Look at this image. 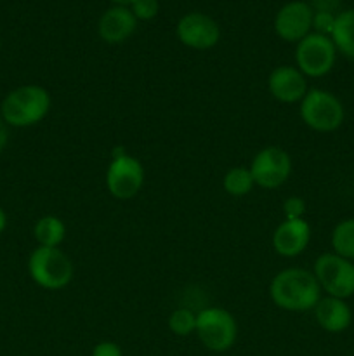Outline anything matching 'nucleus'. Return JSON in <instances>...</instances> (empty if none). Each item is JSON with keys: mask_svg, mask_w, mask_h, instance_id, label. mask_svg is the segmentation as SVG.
I'll use <instances>...</instances> for the list:
<instances>
[{"mask_svg": "<svg viewBox=\"0 0 354 356\" xmlns=\"http://www.w3.org/2000/svg\"><path fill=\"white\" fill-rule=\"evenodd\" d=\"M38 247H59L66 238V225L58 216H44L33 226Z\"/></svg>", "mask_w": 354, "mask_h": 356, "instance_id": "nucleus-16", "label": "nucleus"}, {"mask_svg": "<svg viewBox=\"0 0 354 356\" xmlns=\"http://www.w3.org/2000/svg\"><path fill=\"white\" fill-rule=\"evenodd\" d=\"M177 38L186 47L194 51H207L219 44L221 28L207 14L189 13L180 17L177 23Z\"/></svg>", "mask_w": 354, "mask_h": 356, "instance_id": "nucleus-10", "label": "nucleus"}, {"mask_svg": "<svg viewBox=\"0 0 354 356\" xmlns=\"http://www.w3.org/2000/svg\"><path fill=\"white\" fill-rule=\"evenodd\" d=\"M302 122L316 132H333L344 124V104L337 96L323 89H311L298 108Z\"/></svg>", "mask_w": 354, "mask_h": 356, "instance_id": "nucleus-4", "label": "nucleus"}, {"mask_svg": "<svg viewBox=\"0 0 354 356\" xmlns=\"http://www.w3.org/2000/svg\"><path fill=\"white\" fill-rule=\"evenodd\" d=\"M316 280L321 291L332 298H339L346 301L354 296V263L346 257L332 254H321L314 263Z\"/></svg>", "mask_w": 354, "mask_h": 356, "instance_id": "nucleus-8", "label": "nucleus"}, {"mask_svg": "<svg viewBox=\"0 0 354 356\" xmlns=\"http://www.w3.org/2000/svg\"><path fill=\"white\" fill-rule=\"evenodd\" d=\"M335 19L337 16L332 13H314V16H312V28H314V33L332 37Z\"/></svg>", "mask_w": 354, "mask_h": 356, "instance_id": "nucleus-22", "label": "nucleus"}, {"mask_svg": "<svg viewBox=\"0 0 354 356\" xmlns=\"http://www.w3.org/2000/svg\"><path fill=\"white\" fill-rule=\"evenodd\" d=\"M28 273L38 287L61 291L73 280L75 268L59 247H37L28 257Z\"/></svg>", "mask_w": 354, "mask_h": 356, "instance_id": "nucleus-3", "label": "nucleus"}, {"mask_svg": "<svg viewBox=\"0 0 354 356\" xmlns=\"http://www.w3.org/2000/svg\"><path fill=\"white\" fill-rule=\"evenodd\" d=\"M111 2L117 3V6H125V7H127V6H130V3L134 2V0H111Z\"/></svg>", "mask_w": 354, "mask_h": 356, "instance_id": "nucleus-28", "label": "nucleus"}, {"mask_svg": "<svg viewBox=\"0 0 354 356\" xmlns=\"http://www.w3.org/2000/svg\"><path fill=\"white\" fill-rule=\"evenodd\" d=\"M337 47L333 40L326 35L309 33L307 37L297 42L295 49V63L304 76L319 79L332 72L335 65Z\"/></svg>", "mask_w": 354, "mask_h": 356, "instance_id": "nucleus-7", "label": "nucleus"}, {"mask_svg": "<svg viewBox=\"0 0 354 356\" xmlns=\"http://www.w3.org/2000/svg\"><path fill=\"white\" fill-rule=\"evenodd\" d=\"M170 332L179 337H186L196 332V313L189 308H177L169 316Z\"/></svg>", "mask_w": 354, "mask_h": 356, "instance_id": "nucleus-20", "label": "nucleus"}, {"mask_svg": "<svg viewBox=\"0 0 354 356\" xmlns=\"http://www.w3.org/2000/svg\"><path fill=\"white\" fill-rule=\"evenodd\" d=\"M6 228H7V214H6V211L0 207V235L6 232Z\"/></svg>", "mask_w": 354, "mask_h": 356, "instance_id": "nucleus-27", "label": "nucleus"}, {"mask_svg": "<svg viewBox=\"0 0 354 356\" xmlns=\"http://www.w3.org/2000/svg\"><path fill=\"white\" fill-rule=\"evenodd\" d=\"M144 184V167L135 156L128 155L124 146L115 148L106 170V188L117 200H130Z\"/></svg>", "mask_w": 354, "mask_h": 356, "instance_id": "nucleus-5", "label": "nucleus"}, {"mask_svg": "<svg viewBox=\"0 0 354 356\" xmlns=\"http://www.w3.org/2000/svg\"><path fill=\"white\" fill-rule=\"evenodd\" d=\"M330 38L335 44L337 51L354 59V9L337 14L335 26Z\"/></svg>", "mask_w": 354, "mask_h": 356, "instance_id": "nucleus-17", "label": "nucleus"}, {"mask_svg": "<svg viewBox=\"0 0 354 356\" xmlns=\"http://www.w3.org/2000/svg\"><path fill=\"white\" fill-rule=\"evenodd\" d=\"M267 90L280 103H301L307 94V80L297 66H278L269 73Z\"/></svg>", "mask_w": 354, "mask_h": 356, "instance_id": "nucleus-12", "label": "nucleus"}, {"mask_svg": "<svg viewBox=\"0 0 354 356\" xmlns=\"http://www.w3.org/2000/svg\"><path fill=\"white\" fill-rule=\"evenodd\" d=\"M332 247L337 256L354 261V219L340 221L333 228Z\"/></svg>", "mask_w": 354, "mask_h": 356, "instance_id": "nucleus-19", "label": "nucleus"}, {"mask_svg": "<svg viewBox=\"0 0 354 356\" xmlns=\"http://www.w3.org/2000/svg\"><path fill=\"white\" fill-rule=\"evenodd\" d=\"M135 28H137V19L132 10L125 6H115L104 10L97 30H99V37L106 44H121L132 37Z\"/></svg>", "mask_w": 354, "mask_h": 356, "instance_id": "nucleus-14", "label": "nucleus"}, {"mask_svg": "<svg viewBox=\"0 0 354 356\" xmlns=\"http://www.w3.org/2000/svg\"><path fill=\"white\" fill-rule=\"evenodd\" d=\"M9 145V125L3 122L2 115H0V153L7 148Z\"/></svg>", "mask_w": 354, "mask_h": 356, "instance_id": "nucleus-26", "label": "nucleus"}, {"mask_svg": "<svg viewBox=\"0 0 354 356\" xmlns=\"http://www.w3.org/2000/svg\"><path fill=\"white\" fill-rule=\"evenodd\" d=\"M342 0H311V9L314 13H335Z\"/></svg>", "mask_w": 354, "mask_h": 356, "instance_id": "nucleus-25", "label": "nucleus"}, {"mask_svg": "<svg viewBox=\"0 0 354 356\" xmlns=\"http://www.w3.org/2000/svg\"><path fill=\"white\" fill-rule=\"evenodd\" d=\"M314 318L323 330L330 334L344 332L351 325L353 313L347 302L339 298H323L314 306Z\"/></svg>", "mask_w": 354, "mask_h": 356, "instance_id": "nucleus-15", "label": "nucleus"}, {"mask_svg": "<svg viewBox=\"0 0 354 356\" xmlns=\"http://www.w3.org/2000/svg\"><path fill=\"white\" fill-rule=\"evenodd\" d=\"M311 226L305 219H283L273 233V249L281 257H297L307 249Z\"/></svg>", "mask_w": 354, "mask_h": 356, "instance_id": "nucleus-13", "label": "nucleus"}, {"mask_svg": "<svg viewBox=\"0 0 354 356\" xmlns=\"http://www.w3.org/2000/svg\"><path fill=\"white\" fill-rule=\"evenodd\" d=\"M52 106V97L45 87L26 83L12 89L0 103V115L9 127H31L44 120Z\"/></svg>", "mask_w": 354, "mask_h": 356, "instance_id": "nucleus-2", "label": "nucleus"}, {"mask_svg": "<svg viewBox=\"0 0 354 356\" xmlns=\"http://www.w3.org/2000/svg\"><path fill=\"white\" fill-rule=\"evenodd\" d=\"M196 336L207 350L222 353L231 350L238 337L236 320L224 308H205L196 313Z\"/></svg>", "mask_w": 354, "mask_h": 356, "instance_id": "nucleus-6", "label": "nucleus"}, {"mask_svg": "<svg viewBox=\"0 0 354 356\" xmlns=\"http://www.w3.org/2000/svg\"><path fill=\"white\" fill-rule=\"evenodd\" d=\"M312 16L314 10L309 3L301 0L288 2L278 10L274 17V31L285 42H301L302 38L307 37L309 30L312 28Z\"/></svg>", "mask_w": 354, "mask_h": 356, "instance_id": "nucleus-11", "label": "nucleus"}, {"mask_svg": "<svg viewBox=\"0 0 354 356\" xmlns=\"http://www.w3.org/2000/svg\"><path fill=\"white\" fill-rule=\"evenodd\" d=\"M0 51H2V40H0Z\"/></svg>", "mask_w": 354, "mask_h": 356, "instance_id": "nucleus-29", "label": "nucleus"}, {"mask_svg": "<svg viewBox=\"0 0 354 356\" xmlns=\"http://www.w3.org/2000/svg\"><path fill=\"white\" fill-rule=\"evenodd\" d=\"M269 298L285 312H309L321 299V287L312 271L287 268L271 280Z\"/></svg>", "mask_w": 354, "mask_h": 356, "instance_id": "nucleus-1", "label": "nucleus"}, {"mask_svg": "<svg viewBox=\"0 0 354 356\" xmlns=\"http://www.w3.org/2000/svg\"><path fill=\"white\" fill-rule=\"evenodd\" d=\"M255 186L274 190L288 181L292 174V159L280 146H266L252 159L250 163Z\"/></svg>", "mask_w": 354, "mask_h": 356, "instance_id": "nucleus-9", "label": "nucleus"}, {"mask_svg": "<svg viewBox=\"0 0 354 356\" xmlns=\"http://www.w3.org/2000/svg\"><path fill=\"white\" fill-rule=\"evenodd\" d=\"M130 10L137 21H149L158 14L160 3L158 0H134L130 3Z\"/></svg>", "mask_w": 354, "mask_h": 356, "instance_id": "nucleus-21", "label": "nucleus"}, {"mask_svg": "<svg viewBox=\"0 0 354 356\" xmlns=\"http://www.w3.org/2000/svg\"><path fill=\"white\" fill-rule=\"evenodd\" d=\"M253 186L255 183L248 167H233L222 179V188L231 197H245L253 190Z\"/></svg>", "mask_w": 354, "mask_h": 356, "instance_id": "nucleus-18", "label": "nucleus"}, {"mask_svg": "<svg viewBox=\"0 0 354 356\" xmlns=\"http://www.w3.org/2000/svg\"><path fill=\"white\" fill-rule=\"evenodd\" d=\"M305 202L301 197H288L283 202V216L285 219H304Z\"/></svg>", "mask_w": 354, "mask_h": 356, "instance_id": "nucleus-23", "label": "nucleus"}, {"mask_svg": "<svg viewBox=\"0 0 354 356\" xmlns=\"http://www.w3.org/2000/svg\"><path fill=\"white\" fill-rule=\"evenodd\" d=\"M92 356H124V353H121V348L117 343L103 341L97 346H94Z\"/></svg>", "mask_w": 354, "mask_h": 356, "instance_id": "nucleus-24", "label": "nucleus"}]
</instances>
